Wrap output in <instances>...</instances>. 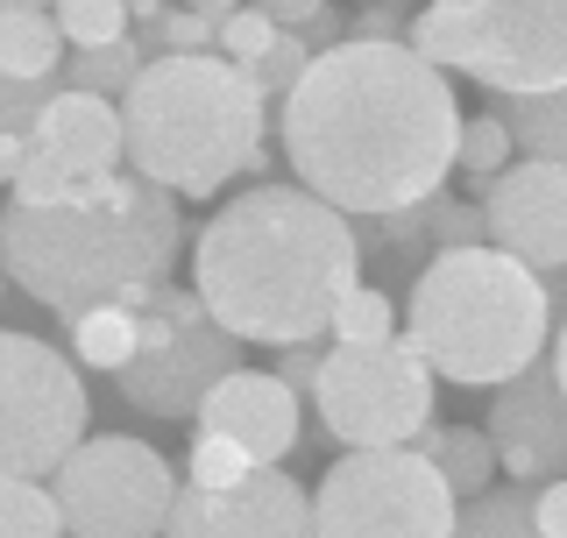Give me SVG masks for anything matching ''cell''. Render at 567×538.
<instances>
[{"label":"cell","mask_w":567,"mask_h":538,"mask_svg":"<svg viewBox=\"0 0 567 538\" xmlns=\"http://www.w3.org/2000/svg\"><path fill=\"white\" fill-rule=\"evenodd\" d=\"M461 106L440 64L412 43H348L319 50L298 93L277 106V142L298 185L341 213H404L447 192L461 164Z\"/></svg>","instance_id":"cell-1"},{"label":"cell","mask_w":567,"mask_h":538,"mask_svg":"<svg viewBox=\"0 0 567 538\" xmlns=\"http://www.w3.org/2000/svg\"><path fill=\"white\" fill-rule=\"evenodd\" d=\"M192 283L241 340H319L333 333V304L362 283L354 213L319 199L312 185H248L199 227Z\"/></svg>","instance_id":"cell-2"},{"label":"cell","mask_w":567,"mask_h":538,"mask_svg":"<svg viewBox=\"0 0 567 538\" xmlns=\"http://www.w3.org/2000/svg\"><path fill=\"white\" fill-rule=\"evenodd\" d=\"M185 248L177 192L142 170L85 177L64 206H14L0 220V262L22 298L43 312H85V304H150L156 283H171V262Z\"/></svg>","instance_id":"cell-3"},{"label":"cell","mask_w":567,"mask_h":538,"mask_svg":"<svg viewBox=\"0 0 567 538\" xmlns=\"http://www.w3.org/2000/svg\"><path fill=\"white\" fill-rule=\"evenodd\" d=\"M270 93L248 64L227 50L199 58H150L135 93L121 100L128 114V170L156 177L177 199H213L227 177H241L262 156L270 128Z\"/></svg>","instance_id":"cell-4"},{"label":"cell","mask_w":567,"mask_h":538,"mask_svg":"<svg viewBox=\"0 0 567 538\" xmlns=\"http://www.w3.org/2000/svg\"><path fill=\"white\" fill-rule=\"evenodd\" d=\"M554 277L511 248H440L412 283V340L440 383L504 390L554 348Z\"/></svg>","instance_id":"cell-5"},{"label":"cell","mask_w":567,"mask_h":538,"mask_svg":"<svg viewBox=\"0 0 567 538\" xmlns=\"http://www.w3.org/2000/svg\"><path fill=\"white\" fill-rule=\"evenodd\" d=\"M404 43L483 93H554L567 85V0H433Z\"/></svg>","instance_id":"cell-6"},{"label":"cell","mask_w":567,"mask_h":538,"mask_svg":"<svg viewBox=\"0 0 567 538\" xmlns=\"http://www.w3.org/2000/svg\"><path fill=\"white\" fill-rule=\"evenodd\" d=\"M319 538H454L461 496L419 446H341L312 489Z\"/></svg>","instance_id":"cell-7"},{"label":"cell","mask_w":567,"mask_h":538,"mask_svg":"<svg viewBox=\"0 0 567 538\" xmlns=\"http://www.w3.org/2000/svg\"><path fill=\"white\" fill-rule=\"evenodd\" d=\"M235 369H241V333H227L220 319H213L199 283H192V291L156 283V298L142 304V348L114 383L142 418H171L177 425V418H199V404Z\"/></svg>","instance_id":"cell-8"},{"label":"cell","mask_w":567,"mask_h":538,"mask_svg":"<svg viewBox=\"0 0 567 538\" xmlns=\"http://www.w3.org/2000/svg\"><path fill=\"white\" fill-rule=\"evenodd\" d=\"M440 375L419 354V340H369V348H327L319 369V425L333 446H412L433 425Z\"/></svg>","instance_id":"cell-9"},{"label":"cell","mask_w":567,"mask_h":538,"mask_svg":"<svg viewBox=\"0 0 567 538\" xmlns=\"http://www.w3.org/2000/svg\"><path fill=\"white\" fill-rule=\"evenodd\" d=\"M85 425H93V397L79 383V362L35 333H0V439H8V475H58L79 454Z\"/></svg>","instance_id":"cell-10"},{"label":"cell","mask_w":567,"mask_h":538,"mask_svg":"<svg viewBox=\"0 0 567 538\" xmlns=\"http://www.w3.org/2000/svg\"><path fill=\"white\" fill-rule=\"evenodd\" d=\"M71 538H164L177 510V475L150 439L93 433L50 475Z\"/></svg>","instance_id":"cell-11"},{"label":"cell","mask_w":567,"mask_h":538,"mask_svg":"<svg viewBox=\"0 0 567 538\" xmlns=\"http://www.w3.org/2000/svg\"><path fill=\"white\" fill-rule=\"evenodd\" d=\"M164 538H319V510L298 489L291 468H256L235 489H199L185 482Z\"/></svg>","instance_id":"cell-12"},{"label":"cell","mask_w":567,"mask_h":538,"mask_svg":"<svg viewBox=\"0 0 567 538\" xmlns=\"http://www.w3.org/2000/svg\"><path fill=\"white\" fill-rule=\"evenodd\" d=\"M489 439L511 482H554L567 468V390H560L554 348L489 397Z\"/></svg>","instance_id":"cell-13"},{"label":"cell","mask_w":567,"mask_h":538,"mask_svg":"<svg viewBox=\"0 0 567 538\" xmlns=\"http://www.w3.org/2000/svg\"><path fill=\"white\" fill-rule=\"evenodd\" d=\"M483 213H489V248H511L546 277L567 269V164L518 156L504 177H489Z\"/></svg>","instance_id":"cell-14"},{"label":"cell","mask_w":567,"mask_h":538,"mask_svg":"<svg viewBox=\"0 0 567 538\" xmlns=\"http://www.w3.org/2000/svg\"><path fill=\"white\" fill-rule=\"evenodd\" d=\"M298 390L284 383V375H262V369H235L220 390L199 404V418L192 425H206V433H235L241 446H256V461H284V454H298Z\"/></svg>","instance_id":"cell-15"},{"label":"cell","mask_w":567,"mask_h":538,"mask_svg":"<svg viewBox=\"0 0 567 538\" xmlns=\"http://www.w3.org/2000/svg\"><path fill=\"white\" fill-rule=\"evenodd\" d=\"M29 135H35L43 156L71 164L79 177H106V170H121V156H128V114H121L106 93H79V85H64Z\"/></svg>","instance_id":"cell-16"},{"label":"cell","mask_w":567,"mask_h":538,"mask_svg":"<svg viewBox=\"0 0 567 538\" xmlns=\"http://www.w3.org/2000/svg\"><path fill=\"white\" fill-rule=\"evenodd\" d=\"M64 340H71V362L79 369L121 375L142 348V312L135 304H85V312L64 319Z\"/></svg>","instance_id":"cell-17"},{"label":"cell","mask_w":567,"mask_h":538,"mask_svg":"<svg viewBox=\"0 0 567 538\" xmlns=\"http://www.w3.org/2000/svg\"><path fill=\"white\" fill-rule=\"evenodd\" d=\"M354 235H362V262L377 256L383 269H404V277H425V248H433V199L404 206V213H362L354 220Z\"/></svg>","instance_id":"cell-18"},{"label":"cell","mask_w":567,"mask_h":538,"mask_svg":"<svg viewBox=\"0 0 567 538\" xmlns=\"http://www.w3.org/2000/svg\"><path fill=\"white\" fill-rule=\"evenodd\" d=\"M0 71L8 79H58L64 71V29L50 8H8L0 14Z\"/></svg>","instance_id":"cell-19"},{"label":"cell","mask_w":567,"mask_h":538,"mask_svg":"<svg viewBox=\"0 0 567 538\" xmlns=\"http://www.w3.org/2000/svg\"><path fill=\"white\" fill-rule=\"evenodd\" d=\"M489 114L511 121L518 156L567 164V85H554V93H489Z\"/></svg>","instance_id":"cell-20"},{"label":"cell","mask_w":567,"mask_h":538,"mask_svg":"<svg viewBox=\"0 0 567 538\" xmlns=\"http://www.w3.org/2000/svg\"><path fill=\"white\" fill-rule=\"evenodd\" d=\"M142 71H150V43H142V35H121V43H100V50H71L64 85H79V93H106V100H128Z\"/></svg>","instance_id":"cell-21"},{"label":"cell","mask_w":567,"mask_h":538,"mask_svg":"<svg viewBox=\"0 0 567 538\" xmlns=\"http://www.w3.org/2000/svg\"><path fill=\"white\" fill-rule=\"evenodd\" d=\"M433 461H440V475L454 482V496L461 504H475V496H489L496 489V439H489V425L475 433V425H447L440 433V446H433Z\"/></svg>","instance_id":"cell-22"},{"label":"cell","mask_w":567,"mask_h":538,"mask_svg":"<svg viewBox=\"0 0 567 538\" xmlns=\"http://www.w3.org/2000/svg\"><path fill=\"white\" fill-rule=\"evenodd\" d=\"M511 164H518V135H511V121L504 114H468L461 121V185L483 199L489 192V177H504Z\"/></svg>","instance_id":"cell-23"},{"label":"cell","mask_w":567,"mask_h":538,"mask_svg":"<svg viewBox=\"0 0 567 538\" xmlns=\"http://www.w3.org/2000/svg\"><path fill=\"white\" fill-rule=\"evenodd\" d=\"M64 504L43 475H8L0 489V538H64Z\"/></svg>","instance_id":"cell-24"},{"label":"cell","mask_w":567,"mask_h":538,"mask_svg":"<svg viewBox=\"0 0 567 538\" xmlns=\"http://www.w3.org/2000/svg\"><path fill=\"white\" fill-rule=\"evenodd\" d=\"M532 489H539V482H504V489L461 504V531L454 538H546L532 525Z\"/></svg>","instance_id":"cell-25"},{"label":"cell","mask_w":567,"mask_h":538,"mask_svg":"<svg viewBox=\"0 0 567 538\" xmlns=\"http://www.w3.org/2000/svg\"><path fill=\"white\" fill-rule=\"evenodd\" d=\"M256 468H270V461H256V446H241L235 433H192V454H185V482H199V489H235L248 482Z\"/></svg>","instance_id":"cell-26"},{"label":"cell","mask_w":567,"mask_h":538,"mask_svg":"<svg viewBox=\"0 0 567 538\" xmlns=\"http://www.w3.org/2000/svg\"><path fill=\"white\" fill-rule=\"evenodd\" d=\"M341 348H369V340H398V304H390L383 283H354V291L333 304V333Z\"/></svg>","instance_id":"cell-27"},{"label":"cell","mask_w":567,"mask_h":538,"mask_svg":"<svg viewBox=\"0 0 567 538\" xmlns=\"http://www.w3.org/2000/svg\"><path fill=\"white\" fill-rule=\"evenodd\" d=\"M58 29L71 50H100V43H121V35L135 29V8L128 0H58Z\"/></svg>","instance_id":"cell-28"},{"label":"cell","mask_w":567,"mask_h":538,"mask_svg":"<svg viewBox=\"0 0 567 538\" xmlns=\"http://www.w3.org/2000/svg\"><path fill=\"white\" fill-rule=\"evenodd\" d=\"M79 185H85V177L71 170V164H58V156H43V149H29V164L8 177V199H14V206H64V199H79Z\"/></svg>","instance_id":"cell-29"},{"label":"cell","mask_w":567,"mask_h":538,"mask_svg":"<svg viewBox=\"0 0 567 538\" xmlns=\"http://www.w3.org/2000/svg\"><path fill=\"white\" fill-rule=\"evenodd\" d=\"M150 58H199V50H220V22L199 8H171L156 29H142Z\"/></svg>","instance_id":"cell-30"},{"label":"cell","mask_w":567,"mask_h":538,"mask_svg":"<svg viewBox=\"0 0 567 538\" xmlns=\"http://www.w3.org/2000/svg\"><path fill=\"white\" fill-rule=\"evenodd\" d=\"M483 241H489V213H483V199L433 192V256H440V248H483Z\"/></svg>","instance_id":"cell-31"},{"label":"cell","mask_w":567,"mask_h":538,"mask_svg":"<svg viewBox=\"0 0 567 538\" xmlns=\"http://www.w3.org/2000/svg\"><path fill=\"white\" fill-rule=\"evenodd\" d=\"M312 58H319V50L306 43V35H298V29H284V35H277V50H270L262 64H248V71H256V79H262V93H270V100L284 106V100L298 93V79L312 71Z\"/></svg>","instance_id":"cell-32"},{"label":"cell","mask_w":567,"mask_h":538,"mask_svg":"<svg viewBox=\"0 0 567 538\" xmlns=\"http://www.w3.org/2000/svg\"><path fill=\"white\" fill-rule=\"evenodd\" d=\"M277 35H284L277 14H262V8H235V14L220 22V50H227L235 64H262V58L277 50Z\"/></svg>","instance_id":"cell-33"},{"label":"cell","mask_w":567,"mask_h":538,"mask_svg":"<svg viewBox=\"0 0 567 538\" xmlns=\"http://www.w3.org/2000/svg\"><path fill=\"white\" fill-rule=\"evenodd\" d=\"M58 93H64V71L58 79H8V128H35Z\"/></svg>","instance_id":"cell-34"},{"label":"cell","mask_w":567,"mask_h":538,"mask_svg":"<svg viewBox=\"0 0 567 538\" xmlns=\"http://www.w3.org/2000/svg\"><path fill=\"white\" fill-rule=\"evenodd\" d=\"M319 369H327V348L319 340H298V348H277V375L298 390V397L312 404V390H319Z\"/></svg>","instance_id":"cell-35"},{"label":"cell","mask_w":567,"mask_h":538,"mask_svg":"<svg viewBox=\"0 0 567 538\" xmlns=\"http://www.w3.org/2000/svg\"><path fill=\"white\" fill-rule=\"evenodd\" d=\"M532 525H539L546 538H567V475H554V482L532 489Z\"/></svg>","instance_id":"cell-36"},{"label":"cell","mask_w":567,"mask_h":538,"mask_svg":"<svg viewBox=\"0 0 567 538\" xmlns=\"http://www.w3.org/2000/svg\"><path fill=\"white\" fill-rule=\"evenodd\" d=\"M298 35H306V43H312V50H333V43H348V35H354V29H348V22H341V14H333V8H319V14H312V22H306V29H298Z\"/></svg>","instance_id":"cell-37"},{"label":"cell","mask_w":567,"mask_h":538,"mask_svg":"<svg viewBox=\"0 0 567 538\" xmlns=\"http://www.w3.org/2000/svg\"><path fill=\"white\" fill-rule=\"evenodd\" d=\"M248 8H262V14H277L284 29H306L319 8H327V0H248Z\"/></svg>","instance_id":"cell-38"},{"label":"cell","mask_w":567,"mask_h":538,"mask_svg":"<svg viewBox=\"0 0 567 538\" xmlns=\"http://www.w3.org/2000/svg\"><path fill=\"white\" fill-rule=\"evenodd\" d=\"M171 8H199V14H213V22H227V14L248 8V0H171Z\"/></svg>","instance_id":"cell-39"},{"label":"cell","mask_w":567,"mask_h":538,"mask_svg":"<svg viewBox=\"0 0 567 538\" xmlns=\"http://www.w3.org/2000/svg\"><path fill=\"white\" fill-rule=\"evenodd\" d=\"M128 8H135V22H142V29H156V22L171 14V0H128Z\"/></svg>","instance_id":"cell-40"},{"label":"cell","mask_w":567,"mask_h":538,"mask_svg":"<svg viewBox=\"0 0 567 538\" xmlns=\"http://www.w3.org/2000/svg\"><path fill=\"white\" fill-rule=\"evenodd\" d=\"M554 369H560V390H567V319H560V333H554Z\"/></svg>","instance_id":"cell-41"},{"label":"cell","mask_w":567,"mask_h":538,"mask_svg":"<svg viewBox=\"0 0 567 538\" xmlns=\"http://www.w3.org/2000/svg\"><path fill=\"white\" fill-rule=\"evenodd\" d=\"M8 8H58V0H8Z\"/></svg>","instance_id":"cell-42"}]
</instances>
